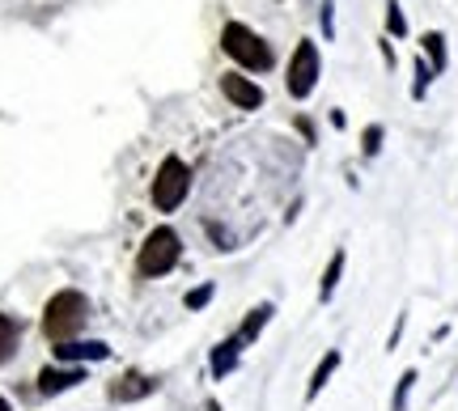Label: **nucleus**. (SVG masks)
Here are the masks:
<instances>
[{
    "instance_id": "nucleus-14",
    "label": "nucleus",
    "mask_w": 458,
    "mask_h": 411,
    "mask_svg": "<svg viewBox=\"0 0 458 411\" xmlns=\"http://www.w3.org/2000/svg\"><path fill=\"white\" fill-rule=\"evenodd\" d=\"M21 318H13V314H4L0 310V365H9L13 361V352L17 344H21Z\"/></svg>"
},
{
    "instance_id": "nucleus-17",
    "label": "nucleus",
    "mask_w": 458,
    "mask_h": 411,
    "mask_svg": "<svg viewBox=\"0 0 458 411\" xmlns=\"http://www.w3.org/2000/svg\"><path fill=\"white\" fill-rule=\"evenodd\" d=\"M411 77H416V81H411V98L420 102L428 94V85H433V77H437V72H433V68H428V60L420 55V60L411 64Z\"/></svg>"
},
{
    "instance_id": "nucleus-21",
    "label": "nucleus",
    "mask_w": 458,
    "mask_h": 411,
    "mask_svg": "<svg viewBox=\"0 0 458 411\" xmlns=\"http://www.w3.org/2000/svg\"><path fill=\"white\" fill-rule=\"evenodd\" d=\"M318 21H323V34H327V38H335V0H323V13H318Z\"/></svg>"
},
{
    "instance_id": "nucleus-18",
    "label": "nucleus",
    "mask_w": 458,
    "mask_h": 411,
    "mask_svg": "<svg viewBox=\"0 0 458 411\" xmlns=\"http://www.w3.org/2000/svg\"><path fill=\"white\" fill-rule=\"evenodd\" d=\"M386 38H408V17L399 9V0H386Z\"/></svg>"
},
{
    "instance_id": "nucleus-6",
    "label": "nucleus",
    "mask_w": 458,
    "mask_h": 411,
    "mask_svg": "<svg viewBox=\"0 0 458 411\" xmlns=\"http://www.w3.org/2000/svg\"><path fill=\"white\" fill-rule=\"evenodd\" d=\"M81 382H85L81 365H47V369H38V395L43 398L64 395V390H77Z\"/></svg>"
},
{
    "instance_id": "nucleus-16",
    "label": "nucleus",
    "mask_w": 458,
    "mask_h": 411,
    "mask_svg": "<svg viewBox=\"0 0 458 411\" xmlns=\"http://www.w3.org/2000/svg\"><path fill=\"white\" fill-rule=\"evenodd\" d=\"M420 382V373L416 369H403L399 373V382H394V395H391V411H408V398H411V386Z\"/></svg>"
},
{
    "instance_id": "nucleus-20",
    "label": "nucleus",
    "mask_w": 458,
    "mask_h": 411,
    "mask_svg": "<svg viewBox=\"0 0 458 411\" xmlns=\"http://www.w3.org/2000/svg\"><path fill=\"white\" fill-rule=\"evenodd\" d=\"M213 297H216V284H199V289H191V293L182 297V306H187V310H204Z\"/></svg>"
},
{
    "instance_id": "nucleus-7",
    "label": "nucleus",
    "mask_w": 458,
    "mask_h": 411,
    "mask_svg": "<svg viewBox=\"0 0 458 411\" xmlns=\"http://www.w3.org/2000/svg\"><path fill=\"white\" fill-rule=\"evenodd\" d=\"M157 395V378H148L140 369H128V373H119L111 382V398L114 403H140V398Z\"/></svg>"
},
{
    "instance_id": "nucleus-26",
    "label": "nucleus",
    "mask_w": 458,
    "mask_h": 411,
    "mask_svg": "<svg viewBox=\"0 0 458 411\" xmlns=\"http://www.w3.org/2000/svg\"><path fill=\"white\" fill-rule=\"evenodd\" d=\"M0 411H13V403H9V398L0 395Z\"/></svg>"
},
{
    "instance_id": "nucleus-23",
    "label": "nucleus",
    "mask_w": 458,
    "mask_h": 411,
    "mask_svg": "<svg viewBox=\"0 0 458 411\" xmlns=\"http://www.w3.org/2000/svg\"><path fill=\"white\" fill-rule=\"evenodd\" d=\"M377 47H382V60H386V64L394 68V47H391V38H382V43H377Z\"/></svg>"
},
{
    "instance_id": "nucleus-1",
    "label": "nucleus",
    "mask_w": 458,
    "mask_h": 411,
    "mask_svg": "<svg viewBox=\"0 0 458 411\" xmlns=\"http://www.w3.org/2000/svg\"><path fill=\"white\" fill-rule=\"evenodd\" d=\"M89 323V297L81 289H60V293L47 301V310H43V335H47L51 344H68V340H77Z\"/></svg>"
},
{
    "instance_id": "nucleus-12",
    "label": "nucleus",
    "mask_w": 458,
    "mask_h": 411,
    "mask_svg": "<svg viewBox=\"0 0 458 411\" xmlns=\"http://www.w3.org/2000/svg\"><path fill=\"white\" fill-rule=\"evenodd\" d=\"M238 361H242V348L233 344V335L229 340H221V344L208 352V373H213V382H225L233 369H238Z\"/></svg>"
},
{
    "instance_id": "nucleus-13",
    "label": "nucleus",
    "mask_w": 458,
    "mask_h": 411,
    "mask_svg": "<svg viewBox=\"0 0 458 411\" xmlns=\"http://www.w3.org/2000/svg\"><path fill=\"white\" fill-rule=\"evenodd\" d=\"M344 264H348V250H335L327 259V267H323V280H318V301L327 306L331 297H335V289H340V280H344Z\"/></svg>"
},
{
    "instance_id": "nucleus-5",
    "label": "nucleus",
    "mask_w": 458,
    "mask_h": 411,
    "mask_svg": "<svg viewBox=\"0 0 458 411\" xmlns=\"http://www.w3.org/2000/svg\"><path fill=\"white\" fill-rule=\"evenodd\" d=\"M318 72H323V55H318V43L314 38H301L293 47V60H289V77H284V89L289 98L306 102L318 85Z\"/></svg>"
},
{
    "instance_id": "nucleus-4",
    "label": "nucleus",
    "mask_w": 458,
    "mask_h": 411,
    "mask_svg": "<svg viewBox=\"0 0 458 411\" xmlns=\"http://www.w3.org/2000/svg\"><path fill=\"white\" fill-rule=\"evenodd\" d=\"M187 191H191V170H187V162L182 157H162V165H157V179H153V208L157 213H174V208H182V199H187Z\"/></svg>"
},
{
    "instance_id": "nucleus-22",
    "label": "nucleus",
    "mask_w": 458,
    "mask_h": 411,
    "mask_svg": "<svg viewBox=\"0 0 458 411\" xmlns=\"http://www.w3.org/2000/svg\"><path fill=\"white\" fill-rule=\"evenodd\" d=\"M403 327H408V314H399V318H394L391 340H386V352H394V348H399V340H403Z\"/></svg>"
},
{
    "instance_id": "nucleus-10",
    "label": "nucleus",
    "mask_w": 458,
    "mask_h": 411,
    "mask_svg": "<svg viewBox=\"0 0 458 411\" xmlns=\"http://www.w3.org/2000/svg\"><path fill=\"white\" fill-rule=\"evenodd\" d=\"M340 365H344V352H340V348H331V352H323V356H318L310 382H306V403H314V398L327 390V382L335 378V369H340Z\"/></svg>"
},
{
    "instance_id": "nucleus-25",
    "label": "nucleus",
    "mask_w": 458,
    "mask_h": 411,
    "mask_svg": "<svg viewBox=\"0 0 458 411\" xmlns=\"http://www.w3.org/2000/svg\"><path fill=\"white\" fill-rule=\"evenodd\" d=\"M204 411H221V403H216V398H204Z\"/></svg>"
},
{
    "instance_id": "nucleus-3",
    "label": "nucleus",
    "mask_w": 458,
    "mask_h": 411,
    "mask_svg": "<svg viewBox=\"0 0 458 411\" xmlns=\"http://www.w3.org/2000/svg\"><path fill=\"white\" fill-rule=\"evenodd\" d=\"M221 51H225L233 64H242L246 72H267V68L276 64L272 47L250 26H242V21H225L221 26Z\"/></svg>"
},
{
    "instance_id": "nucleus-8",
    "label": "nucleus",
    "mask_w": 458,
    "mask_h": 411,
    "mask_svg": "<svg viewBox=\"0 0 458 411\" xmlns=\"http://www.w3.org/2000/svg\"><path fill=\"white\" fill-rule=\"evenodd\" d=\"M221 94H225L238 111H259L263 106V89L250 77H242V72H225L221 77Z\"/></svg>"
},
{
    "instance_id": "nucleus-11",
    "label": "nucleus",
    "mask_w": 458,
    "mask_h": 411,
    "mask_svg": "<svg viewBox=\"0 0 458 411\" xmlns=\"http://www.w3.org/2000/svg\"><path fill=\"white\" fill-rule=\"evenodd\" d=\"M272 314H276V306H272V301H259V306H255V310H250V314L242 318V327L233 331V344H238V348L255 344V340L263 335V327L272 323Z\"/></svg>"
},
{
    "instance_id": "nucleus-2",
    "label": "nucleus",
    "mask_w": 458,
    "mask_h": 411,
    "mask_svg": "<svg viewBox=\"0 0 458 411\" xmlns=\"http://www.w3.org/2000/svg\"><path fill=\"white\" fill-rule=\"evenodd\" d=\"M179 259H182V238L170 225H157V230H148V238L136 250V276L157 280L165 272H174Z\"/></svg>"
},
{
    "instance_id": "nucleus-19",
    "label": "nucleus",
    "mask_w": 458,
    "mask_h": 411,
    "mask_svg": "<svg viewBox=\"0 0 458 411\" xmlns=\"http://www.w3.org/2000/svg\"><path fill=\"white\" fill-rule=\"evenodd\" d=\"M382 140H386V128H382V123H369L365 136H360V153H365V157H377V153H382Z\"/></svg>"
},
{
    "instance_id": "nucleus-24",
    "label": "nucleus",
    "mask_w": 458,
    "mask_h": 411,
    "mask_svg": "<svg viewBox=\"0 0 458 411\" xmlns=\"http://www.w3.org/2000/svg\"><path fill=\"white\" fill-rule=\"evenodd\" d=\"M297 128H301V136L314 145V123H310V119H297Z\"/></svg>"
},
{
    "instance_id": "nucleus-15",
    "label": "nucleus",
    "mask_w": 458,
    "mask_h": 411,
    "mask_svg": "<svg viewBox=\"0 0 458 411\" xmlns=\"http://www.w3.org/2000/svg\"><path fill=\"white\" fill-rule=\"evenodd\" d=\"M420 51H425L428 68H433V72L442 77L445 64H450V55H445V34H442V30H425V34H420Z\"/></svg>"
},
{
    "instance_id": "nucleus-9",
    "label": "nucleus",
    "mask_w": 458,
    "mask_h": 411,
    "mask_svg": "<svg viewBox=\"0 0 458 411\" xmlns=\"http://www.w3.org/2000/svg\"><path fill=\"white\" fill-rule=\"evenodd\" d=\"M55 365H85V361H106L111 356V344L102 340H68V344H55Z\"/></svg>"
}]
</instances>
